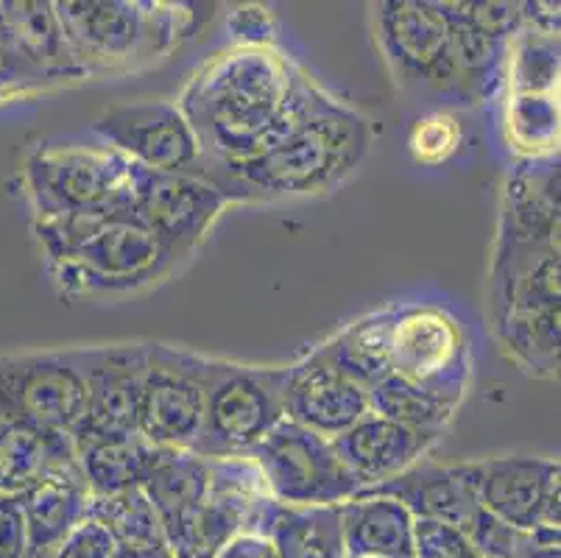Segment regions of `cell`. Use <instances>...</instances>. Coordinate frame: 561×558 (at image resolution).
<instances>
[{"mask_svg":"<svg viewBox=\"0 0 561 558\" xmlns=\"http://www.w3.org/2000/svg\"><path fill=\"white\" fill-rule=\"evenodd\" d=\"M328 99L279 48H224L204 61L176 106L202 148V179L254 160L302 126Z\"/></svg>","mask_w":561,"mask_h":558,"instance_id":"cell-1","label":"cell"},{"mask_svg":"<svg viewBox=\"0 0 561 558\" xmlns=\"http://www.w3.org/2000/svg\"><path fill=\"white\" fill-rule=\"evenodd\" d=\"M45 263L68 296H126L180 269L154 232L131 213L68 215L34 221Z\"/></svg>","mask_w":561,"mask_h":558,"instance_id":"cell-2","label":"cell"},{"mask_svg":"<svg viewBox=\"0 0 561 558\" xmlns=\"http://www.w3.org/2000/svg\"><path fill=\"white\" fill-rule=\"evenodd\" d=\"M369 143V121L328 95L283 143L254 160L216 173L210 184H216L229 202L319 196L355 173Z\"/></svg>","mask_w":561,"mask_h":558,"instance_id":"cell-3","label":"cell"},{"mask_svg":"<svg viewBox=\"0 0 561 558\" xmlns=\"http://www.w3.org/2000/svg\"><path fill=\"white\" fill-rule=\"evenodd\" d=\"M54 12L87 76L157 65L196 34V3L165 0H62Z\"/></svg>","mask_w":561,"mask_h":558,"instance_id":"cell-4","label":"cell"},{"mask_svg":"<svg viewBox=\"0 0 561 558\" xmlns=\"http://www.w3.org/2000/svg\"><path fill=\"white\" fill-rule=\"evenodd\" d=\"M25 191L37 221L131 213V162L106 143L45 140L25 160Z\"/></svg>","mask_w":561,"mask_h":558,"instance_id":"cell-5","label":"cell"},{"mask_svg":"<svg viewBox=\"0 0 561 558\" xmlns=\"http://www.w3.org/2000/svg\"><path fill=\"white\" fill-rule=\"evenodd\" d=\"M285 380L288 366L218 363L202 433L191 453L202 458H249L285 419Z\"/></svg>","mask_w":561,"mask_h":558,"instance_id":"cell-6","label":"cell"},{"mask_svg":"<svg viewBox=\"0 0 561 558\" xmlns=\"http://www.w3.org/2000/svg\"><path fill=\"white\" fill-rule=\"evenodd\" d=\"M218 357L168 344H146L137 436L157 449H193L204 424Z\"/></svg>","mask_w":561,"mask_h":558,"instance_id":"cell-7","label":"cell"},{"mask_svg":"<svg viewBox=\"0 0 561 558\" xmlns=\"http://www.w3.org/2000/svg\"><path fill=\"white\" fill-rule=\"evenodd\" d=\"M87 350H50L0 357V419L32 424L45 433L73 436L84 413Z\"/></svg>","mask_w":561,"mask_h":558,"instance_id":"cell-8","label":"cell"},{"mask_svg":"<svg viewBox=\"0 0 561 558\" xmlns=\"http://www.w3.org/2000/svg\"><path fill=\"white\" fill-rule=\"evenodd\" d=\"M391 375L458 411L472 377L467 327L445 307H397Z\"/></svg>","mask_w":561,"mask_h":558,"instance_id":"cell-9","label":"cell"},{"mask_svg":"<svg viewBox=\"0 0 561 558\" xmlns=\"http://www.w3.org/2000/svg\"><path fill=\"white\" fill-rule=\"evenodd\" d=\"M249 458L257 464L274 503L288 509H333L360 491L328 439L285 419Z\"/></svg>","mask_w":561,"mask_h":558,"instance_id":"cell-10","label":"cell"},{"mask_svg":"<svg viewBox=\"0 0 561 558\" xmlns=\"http://www.w3.org/2000/svg\"><path fill=\"white\" fill-rule=\"evenodd\" d=\"M377 39L402 84H422L467 101L450 29L431 0H386L375 7Z\"/></svg>","mask_w":561,"mask_h":558,"instance_id":"cell-11","label":"cell"},{"mask_svg":"<svg viewBox=\"0 0 561 558\" xmlns=\"http://www.w3.org/2000/svg\"><path fill=\"white\" fill-rule=\"evenodd\" d=\"M229 202L216 184L187 173L149 171L131 162V215L185 263L207 238Z\"/></svg>","mask_w":561,"mask_h":558,"instance_id":"cell-12","label":"cell"},{"mask_svg":"<svg viewBox=\"0 0 561 558\" xmlns=\"http://www.w3.org/2000/svg\"><path fill=\"white\" fill-rule=\"evenodd\" d=\"M93 135L135 166L202 179V148L176 101L112 106L93 123Z\"/></svg>","mask_w":561,"mask_h":558,"instance_id":"cell-13","label":"cell"},{"mask_svg":"<svg viewBox=\"0 0 561 558\" xmlns=\"http://www.w3.org/2000/svg\"><path fill=\"white\" fill-rule=\"evenodd\" d=\"M478 500L514 531H559V460L530 455L478 460Z\"/></svg>","mask_w":561,"mask_h":558,"instance_id":"cell-14","label":"cell"},{"mask_svg":"<svg viewBox=\"0 0 561 558\" xmlns=\"http://www.w3.org/2000/svg\"><path fill=\"white\" fill-rule=\"evenodd\" d=\"M366 413H369V388L335 368L319 350L288 366L285 422L299 424L316 436L333 442Z\"/></svg>","mask_w":561,"mask_h":558,"instance_id":"cell-15","label":"cell"},{"mask_svg":"<svg viewBox=\"0 0 561 558\" xmlns=\"http://www.w3.org/2000/svg\"><path fill=\"white\" fill-rule=\"evenodd\" d=\"M146 372V344L90 346L87 402L73 442L137 433L140 383Z\"/></svg>","mask_w":561,"mask_h":558,"instance_id":"cell-16","label":"cell"},{"mask_svg":"<svg viewBox=\"0 0 561 558\" xmlns=\"http://www.w3.org/2000/svg\"><path fill=\"white\" fill-rule=\"evenodd\" d=\"M358 494H380L391 498L411 511L413 520H438L456 525L467 534L472 516L481 511L478 500V460L461 464H438L422 458L397 478L380 486L358 491Z\"/></svg>","mask_w":561,"mask_h":558,"instance_id":"cell-17","label":"cell"},{"mask_svg":"<svg viewBox=\"0 0 561 558\" xmlns=\"http://www.w3.org/2000/svg\"><path fill=\"white\" fill-rule=\"evenodd\" d=\"M438 439H442L438 433L405 428V424H397L369 411L330 444L346 472L364 491L397 478L413 464H420L436 447Z\"/></svg>","mask_w":561,"mask_h":558,"instance_id":"cell-18","label":"cell"},{"mask_svg":"<svg viewBox=\"0 0 561 558\" xmlns=\"http://www.w3.org/2000/svg\"><path fill=\"white\" fill-rule=\"evenodd\" d=\"M559 246L497 238L489 269V321L506 314L561 307Z\"/></svg>","mask_w":561,"mask_h":558,"instance_id":"cell-19","label":"cell"},{"mask_svg":"<svg viewBox=\"0 0 561 558\" xmlns=\"http://www.w3.org/2000/svg\"><path fill=\"white\" fill-rule=\"evenodd\" d=\"M497 238L559 246V153L514 168L503 193Z\"/></svg>","mask_w":561,"mask_h":558,"instance_id":"cell-20","label":"cell"},{"mask_svg":"<svg viewBox=\"0 0 561 558\" xmlns=\"http://www.w3.org/2000/svg\"><path fill=\"white\" fill-rule=\"evenodd\" d=\"M0 31L50 87L90 79L70 50L48 0H0Z\"/></svg>","mask_w":561,"mask_h":558,"instance_id":"cell-21","label":"cell"},{"mask_svg":"<svg viewBox=\"0 0 561 558\" xmlns=\"http://www.w3.org/2000/svg\"><path fill=\"white\" fill-rule=\"evenodd\" d=\"M81 475L73 439L0 419V494H23L45 478ZM84 478V475H81Z\"/></svg>","mask_w":561,"mask_h":558,"instance_id":"cell-22","label":"cell"},{"mask_svg":"<svg viewBox=\"0 0 561 558\" xmlns=\"http://www.w3.org/2000/svg\"><path fill=\"white\" fill-rule=\"evenodd\" d=\"M23 511L28 558H50L81 522L90 520L93 494L81 475L76 478H45L18 494Z\"/></svg>","mask_w":561,"mask_h":558,"instance_id":"cell-23","label":"cell"},{"mask_svg":"<svg viewBox=\"0 0 561 558\" xmlns=\"http://www.w3.org/2000/svg\"><path fill=\"white\" fill-rule=\"evenodd\" d=\"M346 558H413V516L380 494H355L339 505Z\"/></svg>","mask_w":561,"mask_h":558,"instance_id":"cell-24","label":"cell"},{"mask_svg":"<svg viewBox=\"0 0 561 558\" xmlns=\"http://www.w3.org/2000/svg\"><path fill=\"white\" fill-rule=\"evenodd\" d=\"M81 475L93 498H106L126 489H142L154 469L160 449L151 447L137 433L129 436H101L73 442Z\"/></svg>","mask_w":561,"mask_h":558,"instance_id":"cell-25","label":"cell"},{"mask_svg":"<svg viewBox=\"0 0 561 558\" xmlns=\"http://www.w3.org/2000/svg\"><path fill=\"white\" fill-rule=\"evenodd\" d=\"M397 307H382L366 314L335 332L316 350L328 357L335 368H341L352 380L371 388L391 375V344H394Z\"/></svg>","mask_w":561,"mask_h":558,"instance_id":"cell-26","label":"cell"},{"mask_svg":"<svg viewBox=\"0 0 561 558\" xmlns=\"http://www.w3.org/2000/svg\"><path fill=\"white\" fill-rule=\"evenodd\" d=\"M210 480V458H202L191 449H160V458L142 483V491L154 505L165 536L187 511L207 498Z\"/></svg>","mask_w":561,"mask_h":558,"instance_id":"cell-27","label":"cell"},{"mask_svg":"<svg viewBox=\"0 0 561 558\" xmlns=\"http://www.w3.org/2000/svg\"><path fill=\"white\" fill-rule=\"evenodd\" d=\"M438 9H442L447 29H450L453 56H456L458 73H461L467 104H478V101L489 99L494 87L503 81L508 43L489 37L486 31L469 23L458 3H438Z\"/></svg>","mask_w":561,"mask_h":558,"instance_id":"cell-28","label":"cell"},{"mask_svg":"<svg viewBox=\"0 0 561 558\" xmlns=\"http://www.w3.org/2000/svg\"><path fill=\"white\" fill-rule=\"evenodd\" d=\"M559 310H525L492 319V330L506 357L530 377L559 375Z\"/></svg>","mask_w":561,"mask_h":558,"instance_id":"cell-29","label":"cell"},{"mask_svg":"<svg viewBox=\"0 0 561 558\" xmlns=\"http://www.w3.org/2000/svg\"><path fill=\"white\" fill-rule=\"evenodd\" d=\"M268 536L279 558H346L341 545L339 505L333 509H288L277 505Z\"/></svg>","mask_w":561,"mask_h":558,"instance_id":"cell-30","label":"cell"},{"mask_svg":"<svg viewBox=\"0 0 561 558\" xmlns=\"http://www.w3.org/2000/svg\"><path fill=\"white\" fill-rule=\"evenodd\" d=\"M90 520L99 522L110 539L121 547H168L160 516L142 489L93 498Z\"/></svg>","mask_w":561,"mask_h":558,"instance_id":"cell-31","label":"cell"},{"mask_svg":"<svg viewBox=\"0 0 561 558\" xmlns=\"http://www.w3.org/2000/svg\"><path fill=\"white\" fill-rule=\"evenodd\" d=\"M503 81L508 84V95H559V34H545L523 25L517 37L508 43Z\"/></svg>","mask_w":561,"mask_h":558,"instance_id":"cell-32","label":"cell"},{"mask_svg":"<svg viewBox=\"0 0 561 558\" xmlns=\"http://www.w3.org/2000/svg\"><path fill=\"white\" fill-rule=\"evenodd\" d=\"M508 143L523 160L559 153V95L514 92L506 104Z\"/></svg>","mask_w":561,"mask_h":558,"instance_id":"cell-33","label":"cell"},{"mask_svg":"<svg viewBox=\"0 0 561 558\" xmlns=\"http://www.w3.org/2000/svg\"><path fill=\"white\" fill-rule=\"evenodd\" d=\"M369 411L397 424H405V428L438 433V436H445V430L456 417L453 408L442 406L438 399L427 397L425 391L394 375L369 388Z\"/></svg>","mask_w":561,"mask_h":558,"instance_id":"cell-34","label":"cell"},{"mask_svg":"<svg viewBox=\"0 0 561 558\" xmlns=\"http://www.w3.org/2000/svg\"><path fill=\"white\" fill-rule=\"evenodd\" d=\"M463 132L458 117L450 112H431L413 123L408 146H411L413 160L422 166H442L461 148Z\"/></svg>","mask_w":561,"mask_h":558,"instance_id":"cell-35","label":"cell"},{"mask_svg":"<svg viewBox=\"0 0 561 558\" xmlns=\"http://www.w3.org/2000/svg\"><path fill=\"white\" fill-rule=\"evenodd\" d=\"M413 558H481V553L456 525L413 520Z\"/></svg>","mask_w":561,"mask_h":558,"instance_id":"cell-36","label":"cell"},{"mask_svg":"<svg viewBox=\"0 0 561 558\" xmlns=\"http://www.w3.org/2000/svg\"><path fill=\"white\" fill-rule=\"evenodd\" d=\"M48 87L50 81L14 50L0 31V104L28 99V95L48 90Z\"/></svg>","mask_w":561,"mask_h":558,"instance_id":"cell-37","label":"cell"},{"mask_svg":"<svg viewBox=\"0 0 561 558\" xmlns=\"http://www.w3.org/2000/svg\"><path fill=\"white\" fill-rule=\"evenodd\" d=\"M232 48H277V20L265 7H234L227 14Z\"/></svg>","mask_w":561,"mask_h":558,"instance_id":"cell-38","label":"cell"},{"mask_svg":"<svg viewBox=\"0 0 561 558\" xmlns=\"http://www.w3.org/2000/svg\"><path fill=\"white\" fill-rule=\"evenodd\" d=\"M467 536L469 542H472V547L481 553V558H514L525 539L523 531L508 528V525L494 520V516L486 514L483 509L472 516Z\"/></svg>","mask_w":561,"mask_h":558,"instance_id":"cell-39","label":"cell"},{"mask_svg":"<svg viewBox=\"0 0 561 558\" xmlns=\"http://www.w3.org/2000/svg\"><path fill=\"white\" fill-rule=\"evenodd\" d=\"M463 18L481 31H486L489 37L506 39L512 43L523 29V3H489V0H478V3H458Z\"/></svg>","mask_w":561,"mask_h":558,"instance_id":"cell-40","label":"cell"},{"mask_svg":"<svg viewBox=\"0 0 561 558\" xmlns=\"http://www.w3.org/2000/svg\"><path fill=\"white\" fill-rule=\"evenodd\" d=\"M115 550V542L110 539L99 522L87 520L81 522L79 528L56 547V553L50 558H110Z\"/></svg>","mask_w":561,"mask_h":558,"instance_id":"cell-41","label":"cell"},{"mask_svg":"<svg viewBox=\"0 0 561 558\" xmlns=\"http://www.w3.org/2000/svg\"><path fill=\"white\" fill-rule=\"evenodd\" d=\"M0 558H28L23 511L12 494H0Z\"/></svg>","mask_w":561,"mask_h":558,"instance_id":"cell-42","label":"cell"},{"mask_svg":"<svg viewBox=\"0 0 561 558\" xmlns=\"http://www.w3.org/2000/svg\"><path fill=\"white\" fill-rule=\"evenodd\" d=\"M213 558H279V553L272 536L263 531H241Z\"/></svg>","mask_w":561,"mask_h":558,"instance_id":"cell-43","label":"cell"},{"mask_svg":"<svg viewBox=\"0 0 561 558\" xmlns=\"http://www.w3.org/2000/svg\"><path fill=\"white\" fill-rule=\"evenodd\" d=\"M514 558H561L559 531L539 528L525 534L523 545H519L517 556Z\"/></svg>","mask_w":561,"mask_h":558,"instance_id":"cell-44","label":"cell"},{"mask_svg":"<svg viewBox=\"0 0 561 558\" xmlns=\"http://www.w3.org/2000/svg\"><path fill=\"white\" fill-rule=\"evenodd\" d=\"M110 558H173L171 547H121L115 545Z\"/></svg>","mask_w":561,"mask_h":558,"instance_id":"cell-45","label":"cell"}]
</instances>
